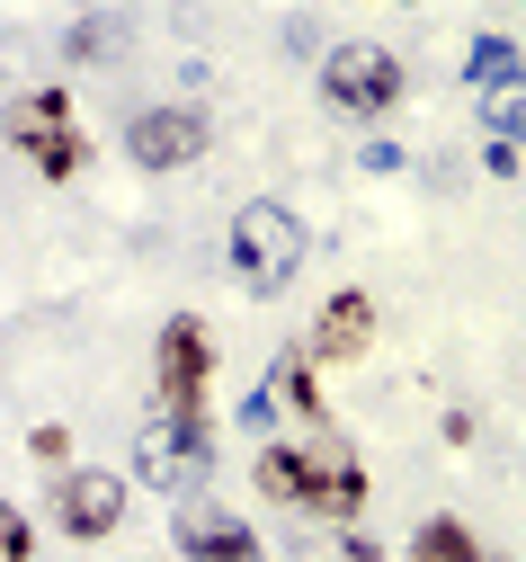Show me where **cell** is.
<instances>
[{
  "label": "cell",
  "instance_id": "8",
  "mask_svg": "<svg viewBox=\"0 0 526 562\" xmlns=\"http://www.w3.org/2000/svg\"><path fill=\"white\" fill-rule=\"evenodd\" d=\"M170 536H179V553H188V562H268V553H259V536H250L233 509H205V501H197V509H179V518H170Z\"/></svg>",
  "mask_w": 526,
  "mask_h": 562
},
{
  "label": "cell",
  "instance_id": "5",
  "mask_svg": "<svg viewBox=\"0 0 526 562\" xmlns=\"http://www.w3.org/2000/svg\"><path fill=\"white\" fill-rule=\"evenodd\" d=\"M10 144H19L45 179H71V170H81V134H71L63 90H36V99H19V108H10Z\"/></svg>",
  "mask_w": 526,
  "mask_h": 562
},
{
  "label": "cell",
  "instance_id": "15",
  "mask_svg": "<svg viewBox=\"0 0 526 562\" xmlns=\"http://www.w3.org/2000/svg\"><path fill=\"white\" fill-rule=\"evenodd\" d=\"M294 562H384V553H374V544H357V536H294Z\"/></svg>",
  "mask_w": 526,
  "mask_h": 562
},
{
  "label": "cell",
  "instance_id": "10",
  "mask_svg": "<svg viewBox=\"0 0 526 562\" xmlns=\"http://www.w3.org/2000/svg\"><path fill=\"white\" fill-rule=\"evenodd\" d=\"M366 339H374V295H331L322 304V322H313V358L322 367H339V358H366Z\"/></svg>",
  "mask_w": 526,
  "mask_h": 562
},
{
  "label": "cell",
  "instance_id": "13",
  "mask_svg": "<svg viewBox=\"0 0 526 562\" xmlns=\"http://www.w3.org/2000/svg\"><path fill=\"white\" fill-rule=\"evenodd\" d=\"M482 125H491V134H508V144L526 134V72H508V81H491V90H482Z\"/></svg>",
  "mask_w": 526,
  "mask_h": 562
},
{
  "label": "cell",
  "instance_id": "6",
  "mask_svg": "<svg viewBox=\"0 0 526 562\" xmlns=\"http://www.w3.org/2000/svg\"><path fill=\"white\" fill-rule=\"evenodd\" d=\"M125 153H134L143 170H179V161L205 153V116H197V108H143V116L125 125Z\"/></svg>",
  "mask_w": 526,
  "mask_h": 562
},
{
  "label": "cell",
  "instance_id": "11",
  "mask_svg": "<svg viewBox=\"0 0 526 562\" xmlns=\"http://www.w3.org/2000/svg\"><path fill=\"white\" fill-rule=\"evenodd\" d=\"M268 393H277V411H294V429H331L322 375H313V348H286V358L268 367Z\"/></svg>",
  "mask_w": 526,
  "mask_h": 562
},
{
  "label": "cell",
  "instance_id": "16",
  "mask_svg": "<svg viewBox=\"0 0 526 562\" xmlns=\"http://www.w3.org/2000/svg\"><path fill=\"white\" fill-rule=\"evenodd\" d=\"M0 562H27V518L0 501Z\"/></svg>",
  "mask_w": 526,
  "mask_h": 562
},
{
  "label": "cell",
  "instance_id": "2",
  "mask_svg": "<svg viewBox=\"0 0 526 562\" xmlns=\"http://www.w3.org/2000/svg\"><path fill=\"white\" fill-rule=\"evenodd\" d=\"M233 268H242V286H250V295L294 286V268H304V224H294L277 196L242 205V215H233Z\"/></svg>",
  "mask_w": 526,
  "mask_h": 562
},
{
  "label": "cell",
  "instance_id": "7",
  "mask_svg": "<svg viewBox=\"0 0 526 562\" xmlns=\"http://www.w3.org/2000/svg\"><path fill=\"white\" fill-rule=\"evenodd\" d=\"M205 367H214V358H205V322H197V313H179V322L161 330V367H153V375H161V411H188V419H197Z\"/></svg>",
  "mask_w": 526,
  "mask_h": 562
},
{
  "label": "cell",
  "instance_id": "12",
  "mask_svg": "<svg viewBox=\"0 0 526 562\" xmlns=\"http://www.w3.org/2000/svg\"><path fill=\"white\" fill-rule=\"evenodd\" d=\"M402 562H491L473 536H465V518H428L419 536H411V553Z\"/></svg>",
  "mask_w": 526,
  "mask_h": 562
},
{
  "label": "cell",
  "instance_id": "9",
  "mask_svg": "<svg viewBox=\"0 0 526 562\" xmlns=\"http://www.w3.org/2000/svg\"><path fill=\"white\" fill-rule=\"evenodd\" d=\"M54 518H63L71 536H108V527L125 518V482H116V473H63Z\"/></svg>",
  "mask_w": 526,
  "mask_h": 562
},
{
  "label": "cell",
  "instance_id": "3",
  "mask_svg": "<svg viewBox=\"0 0 526 562\" xmlns=\"http://www.w3.org/2000/svg\"><path fill=\"white\" fill-rule=\"evenodd\" d=\"M134 464L153 491H170V501H188V491L205 482V429L188 411H161V419H143L134 429Z\"/></svg>",
  "mask_w": 526,
  "mask_h": 562
},
{
  "label": "cell",
  "instance_id": "1",
  "mask_svg": "<svg viewBox=\"0 0 526 562\" xmlns=\"http://www.w3.org/2000/svg\"><path fill=\"white\" fill-rule=\"evenodd\" d=\"M259 491H268V501H286V509L357 518L366 464H357V447H348L339 429H294V438H277V447L259 456Z\"/></svg>",
  "mask_w": 526,
  "mask_h": 562
},
{
  "label": "cell",
  "instance_id": "14",
  "mask_svg": "<svg viewBox=\"0 0 526 562\" xmlns=\"http://www.w3.org/2000/svg\"><path fill=\"white\" fill-rule=\"evenodd\" d=\"M508 72H526V54H517L508 36H473V54H465V81H473V90H491V81H508Z\"/></svg>",
  "mask_w": 526,
  "mask_h": 562
},
{
  "label": "cell",
  "instance_id": "4",
  "mask_svg": "<svg viewBox=\"0 0 526 562\" xmlns=\"http://www.w3.org/2000/svg\"><path fill=\"white\" fill-rule=\"evenodd\" d=\"M322 99L348 108V116H384V108L402 99V63H393L384 45H339V54L322 63Z\"/></svg>",
  "mask_w": 526,
  "mask_h": 562
},
{
  "label": "cell",
  "instance_id": "17",
  "mask_svg": "<svg viewBox=\"0 0 526 562\" xmlns=\"http://www.w3.org/2000/svg\"><path fill=\"white\" fill-rule=\"evenodd\" d=\"M491 562H500V553H491Z\"/></svg>",
  "mask_w": 526,
  "mask_h": 562
}]
</instances>
